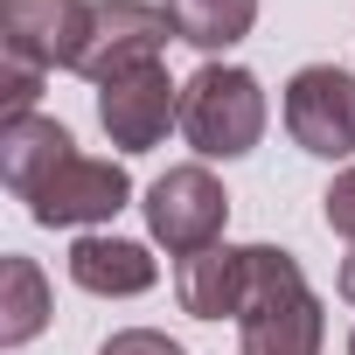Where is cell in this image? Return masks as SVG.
Wrapping results in <instances>:
<instances>
[{
  "instance_id": "8",
  "label": "cell",
  "mask_w": 355,
  "mask_h": 355,
  "mask_svg": "<svg viewBox=\"0 0 355 355\" xmlns=\"http://www.w3.org/2000/svg\"><path fill=\"white\" fill-rule=\"evenodd\" d=\"M98 125H105L112 146L146 153V146L167 139V125H182V84H174L160 63L139 70V77H119V84L98 91Z\"/></svg>"
},
{
  "instance_id": "1",
  "label": "cell",
  "mask_w": 355,
  "mask_h": 355,
  "mask_svg": "<svg viewBox=\"0 0 355 355\" xmlns=\"http://www.w3.org/2000/svg\"><path fill=\"white\" fill-rule=\"evenodd\" d=\"M320 300L300 272L293 251L279 244H251V293H244V313H237V341L244 355H320Z\"/></svg>"
},
{
  "instance_id": "16",
  "label": "cell",
  "mask_w": 355,
  "mask_h": 355,
  "mask_svg": "<svg viewBox=\"0 0 355 355\" xmlns=\"http://www.w3.org/2000/svg\"><path fill=\"white\" fill-rule=\"evenodd\" d=\"M320 202H327V230L355 244V167H341V174H334V189H327Z\"/></svg>"
},
{
  "instance_id": "10",
  "label": "cell",
  "mask_w": 355,
  "mask_h": 355,
  "mask_svg": "<svg viewBox=\"0 0 355 355\" xmlns=\"http://www.w3.org/2000/svg\"><path fill=\"white\" fill-rule=\"evenodd\" d=\"M63 160H77V139L56 119H35V112L28 119H0V182H8L21 202L42 196V182Z\"/></svg>"
},
{
  "instance_id": "3",
  "label": "cell",
  "mask_w": 355,
  "mask_h": 355,
  "mask_svg": "<svg viewBox=\"0 0 355 355\" xmlns=\"http://www.w3.org/2000/svg\"><path fill=\"white\" fill-rule=\"evenodd\" d=\"M223 216H230V196H223V182H216L202 160L167 167L160 182L146 189V230L167 244L174 265L196 258V251H209V244L223 237Z\"/></svg>"
},
{
  "instance_id": "12",
  "label": "cell",
  "mask_w": 355,
  "mask_h": 355,
  "mask_svg": "<svg viewBox=\"0 0 355 355\" xmlns=\"http://www.w3.org/2000/svg\"><path fill=\"white\" fill-rule=\"evenodd\" d=\"M167 21H174V35H182L189 49L216 56V49H230V42L251 35L258 0H167Z\"/></svg>"
},
{
  "instance_id": "18",
  "label": "cell",
  "mask_w": 355,
  "mask_h": 355,
  "mask_svg": "<svg viewBox=\"0 0 355 355\" xmlns=\"http://www.w3.org/2000/svg\"><path fill=\"white\" fill-rule=\"evenodd\" d=\"M348 355H355V334H348Z\"/></svg>"
},
{
  "instance_id": "13",
  "label": "cell",
  "mask_w": 355,
  "mask_h": 355,
  "mask_svg": "<svg viewBox=\"0 0 355 355\" xmlns=\"http://www.w3.org/2000/svg\"><path fill=\"white\" fill-rule=\"evenodd\" d=\"M42 320H49V286H42L35 258H8L0 265V348L35 341Z\"/></svg>"
},
{
  "instance_id": "4",
  "label": "cell",
  "mask_w": 355,
  "mask_h": 355,
  "mask_svg": "<svg viewBox=\"0 0 355 355\" xmlns=\"http://www.w3.org/2000/svg\"><path fill=\"white\" fill-rule=\"evenodd\" d=\"M167 35H174V21H167V8H153V0H98L77 77H91L98 91L119 84V77H139V70L160 63Z\"/></svg>"
},
{
  "instance_id": "7",
  "label": "cell",
  "mask_w": 355,
  "mask_h": 355,
  "mask_svg": "<svg viewBox=\"0 0 355 355\" xmlns=\"http://www.w3.org/2000/svg\"><path fill=\"white\" fill-rule=\"evenodd\" d=\"M125 196H132V182H125L119 160H84V153H77V160H63L49 182H42V196L28 202V216H35L42 230H84V223L119 216Z\"/></svg>"
},
{
  "instance_id": "14",
  "label": "cell",
  "mask_w": 355,
  "mask_h": 355,
  "mask_svg": "<svg viewBox=\"0 0 355 355\" xmlns=\"http://www.w3.org/2000/svg\"><path fill=\"white\" fill-rule=\"evenodd\" d=\"M42 98V70L35 63H15V56H0V112L8 119H28Z\"/></svg>"
},
{
  "instance_id": "2",
  "label": "cell",
  "mask_w": 355,
  "mask_h": 355,
  "mask_svg": "<svg viewBox=\"0 0 355 355\" xmlns=\"http://www.w3.org/2000/svg\"><path fill=\"white\" fill-rule=\"evenodd\" d=\"M182 132L202 160H237L265 132V91L237 63H202L182 84Z\"/></svg>"
},
{
  "instance_id": "9",
  "label": "cell",
  "mask_w": 355,
  "mask_h": 355,
  "mask_svg": "<svg viewBox=\"0 0 355 355\" xmlns=\"http://www.w3.org/2000/svg\"><path fill=\"white\" fill-rule=\"evenodd\" d=\"M244 293H251V244H209L174 265V300L196 320H223V313L237 320Z\"/></svg>"
},
{
  "instance_id": "5",
  "label": "cell",
  "mask_w": 355,
  "mask_h": 355,
  "mask_svg": "<svg viewBox=\"0 0 355 355\" xmlns=\"http://www.w3.org/2000/svg\"><path fill=\"white\" fill-rule=\"evenodd\" d=\"M98 0H0V56L35 70H77Z\"/></svg>"
},
{
  "instance_id": "15",
  "label": "cell",
  "mask_w": 355,
  "mask_h": 355,
  "mask_svg": "<svg viewBox=\"0 0 355 355\" xmlns=\"http://www.w3.org/2000/svg\"><path fill=\"white\" fill-rule=\"evenodd\" d=\"M98 355H189V348H182V341H167L160 327H119Z\"/></svg>"
},
{
  "instance_id": "11",
  "label": "cell",
  "mask_w": 355,
  "mask_h": 355,
  "mask_svg": "<svg viewBox=\"0 0 355 355\" xmlns=\"http://www.w3.org/2000/svg\"><path fill=\"white\" fill-rule=\"evenodd\" d=\"M70 279L98 300H132L160 279V265L146 258V244H125V237H77L70 244Z\"/></svg>"
},
{
  "instance_id": "6",
  "label": "cell",
  "mask_w": 355,
  "mask_h": 355,
  "mask_svg": "<svg viewBox=\"0 0 355 355\" xmlns=\"http://www.w3.org/2000/svg\"><path fill=\"white\" fill-rule=\"evenodd\" d=\"M286 132L320 153V160H348L355 153V77L334 63H306L286 84Z\"/></svg>"
},
{
  "instance_id": "17",
  "label": "cell",
  "mask_w": 355,
  "mask_h": 355,
  "mask_svg": "<svg viewBox=\"0 0 355 355\" xmlns=\"http://www.w3.org/2000/svg\"><path fill=\"white\" fill-rule=\"evenodd\" d=\"M341 300H355V258L341 265Z\"/></svg>"
}]
</instances>
